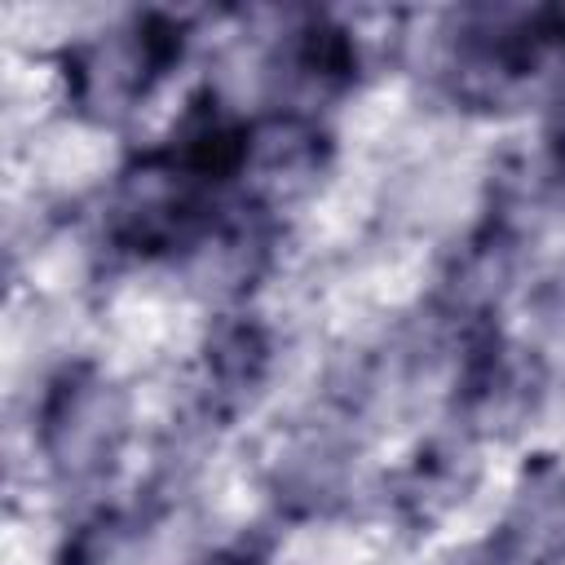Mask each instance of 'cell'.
Segmentation results:
<instances>
[{
	"label": "cell",
	"instance_id": "cell-7",
	"mask_svg": "<svg viewBox=\"0 0 565 565\" xmlns=\"http://www.w3.org/2000/svg\"><path fill=\"white\" fill-rule=\"evenodd\" d=\"M521 327H508L539 353H565V247L547 260H534L525 291L516 300Z\"/></svg>",
	"mask_w": 565,
	"mask_h": 565
},
{
	"label": "cell",
	"instance_id": "cell-1",
	"mask_svg": "<svg viewBox=\"0 0 565 565\" xmlns=\"http://www.w3.org/2000/svg\"><path fill=\"white\" fill-rule=\"evenodd\" d=\"M22 411V477L49 494H110L141 441L132 375L102 353L57 366L35 393H26Z\"/></svg>",
	"mask_w": 565,
	"mask_h": 565
},
{
	"label": "cell",
	"instance_id": "cell-8",
	"mask_svg": "<svg viewBox=\"0 0 565 565\" xmlns=\"http://www.w3.org/2000/svg\"><path fill=\"white\" fill-rule=\"evenodd\" d=\"M539 115H543V132H552L556 141H565V44H561V53H556V62L547 71Z\"/></svg>",
	"mask_w": 565,
	"mask_h": 565
},
{
	"label": "cell",
	"instance_id": "cell-5",
	"mask_svg": "<svg viewBox=\"0 0 565 565\" xmlns=\"http://www.w3.org/2000/svg\"><path fill=\"white\" fill-rule=\"evenodd\" d=\"M340 163L344 150L331 124L291 110H269L243 124L230 172V199L291 230L300 212L335 181Z\"/></svg>",
	"mask_w": 565,
	"mask_h": 565
},
{
	"label": "cell",
	"instance_id": "cell-4",
	"mask_svg": "<svg viewBox=\"0 0 565 565\" xmlns=\"http://www.w3.org/2000/svg\"><path fill=\"white\" fill-rule=\"evenodd\" d=\"M287 265V230L238 199H221L190 238L159 265L207 318L252 309Z\"/></svg>",
	"mask_w": 565,
	"mask_h": 565
},
{
	"label": "cell",
	"instance_id": "cell-2",
	"mask_svg": "<svg viewBox=\"0 0 565 565\" xmlns=\"http://www.w3.org/2000/svg\"><path fill=\"white\" fill-rule=\"evenodd\" d=\"M194 53L199 13L102 9V18L57 53L66 115L124 137L146 119L154 97L185 75Z\"/></svg>",
	"mask_w": 565,
	"mask_h": 565
},
{
	"label": "cell",
	"instance_id": "cell-9",
	"mask_svg": "<svg viewBox=\"0 0 565 565\" xmlns=\"http://www.w3.org/2000/svg\"><path fill=\"white\" fill-rule=\"evenodd\" d=\"M190 565H269V539H234V543H216L207 547L199 561Z\"/></svg>",
	"mask_w": 565,
	"mask_h": 565
},
{
	"label": "cell",
	"instance_id": "cell-6",
	"mask_svg": "<svg viewBox=\"0 0 565 565\" xmlns=\"http://www.w3.org/2000/svg\"><path fill=\"white\" fill-rule=\"evenodd\" d=\"M486 543L499 565H565V463L521 468Z\"/></svg>",
	"mask_w": 565,
	"mask_h": 565
},
{
	"label": "cell",
	"instance_id": "cell-3",
	"mask_svg": "<svg viewBox=\"0 0 565 565\" xmlns=\"http://www.w3.org/2000/svg\"><path fill=\"white\" fill-rule=\"evenodd\" d=\"M221 199L225 194L212 190L177 150L132 146L88 203L84 221L93 225L110 269L163 265Z\"/></svg>",
	"mask_w": 565,
	"mask_h": 565
},
{
	"label": "cell",
	"instance_id": "cell-10",
	"mask_svg": "<svg viewBox=\"0 0 565 565\" xmlns=\"http://www.w3.org/2000/svg\"><path fill=\"white\" fill-rule=\"evenodd\" d=\"M424 565H499V556H494V547L481 539V543H455V547L428 556Z\"/></svg>",
	"mask_w": 565,
	"mask_h": 565
}]
</instances>
